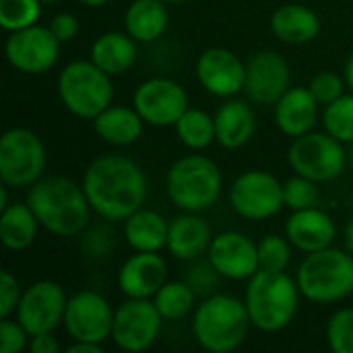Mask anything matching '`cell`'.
<instances>
[{
    "label": "cell",
    "mask_w": 353,
    "mask_h": 353,
    "mask_svg": "<svg viewBox=\"0 0 353 353\" xmlns=\"http://www.w3.org/2000/svg\"><path fill=\"white\" fill-rule=\"evenodd\" d=\"M87 201L101 219L124 221L147 199V178L141 165L124 155H103L89 163L83 174Z\"/></svg>",
    "instance_id": "1"
},
{
    "label": "cell",
    "mask_w": 353,
    "mask_h": 353,
    "mask_svg": "<svg viewBox=\"0 0 353 353\" xmlns=\"http://www.w3.org/2000/svg\"><path fill=\"white\" fill-rule=\"evenodd\" d=\"M27 203L39 225L58 238H72L81 234L93 211L83 186L62 176L39 178L31 186Z\"/></svg>",
    "instance_id": "2"
},
{
    "label": "cell",
    "mask_w": 353,
    "mask_h": 353,
    "mask_svg": "<svg viewBox=\"0 0 353 353\" xmlns=\"http://www.w3.org/2000/svg\"><path fill=\"white\" fill-rule=\"evenodd\" d=\"M300 288L285 271L259 269L246 288V308L252 327L265 333H277L285 329L300 304Z\"/></svg>",
    "instance_id": "3"
},
{
    "label": "cell",
    "mask_w": 353,
    "mask_h": 353,
    "mask_svg": "<svg viewBox=\"0 0 353 353\" xmlns=\"http://www.w3.org/2000/svg\"><path fill=\"white\" fill-rule=\"evenodd\" d=\"M252 327L246 302L234 296L215 294L199 304L192 319L196 343L211 353H230L238 350Z\"/></svg>",
    "instance_id": "4"
},
{
    "label": "cell",
    "mask_w": 353,
    "mask_h": 353,
    "mask_svg": "<svg viewBox=\"0 0 353 353\" xmlns=\"http://www.w3.org/2000/svg\"><path fill=\"white\" fill-rule=\"evenodd\" d=\"M223 178L217 163L205 155L180 157L165 176L170 201L188 213H201L219 201Z\"/></svg>",
    "instance_id": "5"
},
{
    "label": "cell",
    "mask_w": 353,
    "mask_h": 353,
    "mask_svg": "<svg viewBox=\"0 0 353 353\" xmlns=\"http://www.w3.org/2000/svg\"><path fill=\"white\" fill-rule=\"evenodd\" d=\"M298 288L314 304H333L353 294V254L339 248L310 252L298 269Z\"/></svg>",
    "instance_id": "6"
},
{
    "label": "cell",
    "mask_w": 353,
    "mask_h": 353,
    "mask_svg": "<svg viewBox=\"0 0 353 353\" xmlns=\"http://www.w3.org/2000/svg\"><path fill=\"white\" fill-rule=\"evenodd\" d=\"M58 97L62 105L85 120H95L112 105V74L101 70L93 60H74L58 74Z\"/></svg>",
    "instance_id": "7"
},
{
    "label": "cell",
    "mask_w": 353,
    "mask_h": 353,
    "mask_svg": "<svg viewBox=\"0 0 353 353\" xmlns=\"http://www.w3.org/2000/svg\"><path fill=\"white\" fill-rule=\"evenodd\" d=\"M46 147L29 128H10L0 139V180L12 188L33 186L46 170Z\"/></svg>",
    "instance_id": "8"
},
{
    "label": "cell",
    "mask_w": 353,
    "mask_h": 353,
    "mask_svg": "<svg viewBox=\"0 0 353 353\" xmlns=\"http://www.w3.org/2000/svg\"><path fill=\"white\" fill-rule=\"evenodd\" d=\"M288 161L298 176L314 182L335 180L345 168V149L339 139L329 132H306L294 139Z\"/></svg>",
    "instance_id": "9"
},
{
    "label": "cell",
    "mask_w": 353,
    "mask_h": 353,
    "mask_svg": "<svg viewBox=\"0 0 353 353\" xmlns=\"http://www.w3.org/2000/svg\"><path fill=\"white\" fill-rule=\"evenodd\" d=\"M232 209L250 221H263L281 211L283 184L269 172L250 170L238 176L230 188Z\"/></svg>",
    "instance_id": "10"
},
{
    "label": "cell",
    "mask_w": 353,
    "mask_h": 353,
    "mask_svg": "<svg viewBox=\"0 0 353 353\" xmlns=\"http://www.w3.org/2000/svg\"><path fill=\"white\" fill-rule=\"evenodd\" d=\"M163 316L155 302L145 298H128L114 312L112 341L124 352L139 353L149 350L161 333Z\"/></svg>",
    "instance_id": "11"
},
{
    "label": "cell",
    "mask_w": 353,
    "mask_h": 353,
    "mask_svg": "<svg viewBox=\"0 0 353 353\" xmlns=\"http://www.w3.org/2000/svg\"><path fill=\"white\" fill-rule=\"evenodd\" d=\"M132 108L149 126H176V122L188 110V95L178 81L153 77L134 89Z\"/></svg>",
    "instance_id": "12"
},
{
    "label": "cell",
    "mask_w": 353,
    "mask_h": 353,
    "mask_svg": "<svg viewBox=\"0 0 353 353\" xmlns=\"http://www.w3.org/2000/svg\"><path fill=\"white\" fill-rule=\"evenodd\" d=\"M60 46L62 41L52 33L50 27L31 25L8 35L4 54L14 70L25 74H41L58 62Z\"/></svg>",
    "instance_id": "13"
},
{
    "label": "cell",
    "mask_w": 353,
    "mask_h": 353,
    "mask_svg": "<svg viewBox=\"0 0 353 353\" xmlns=\"http://www.w3.org/2000/svg\"><path fill=\"white\" fill-rule=\"evenodd\" d=\"M114 312L116 310H112L110 302L101 294L83 290L68 298L62 325L72 341L103 343L105 339H112Z\"/></svg>",
    "instance_id": "14"
},
{
    "label": "cell",
    "mask_w": 353,
    "mask_h": 353,
    "mask_svg": "<svg viewBox=\"0 0 353 353\" xmlns=\"http://www.w3.org/2000/svg\"><path fill=\"white\" fill-rule=\"evenodd\" d=\"M66 304L68 300L64 290L56 281L41 279L23 292L17 308V321L31 337L39 333H54L56 327L64 323Z\"/></svg>",
    "instance_id": "15"
},
{
    "label": "cell",
    "mask_w": 353,
    "mask_h": 353,
    "mask_svg": "<svg viewBox=\"0 0 353 353\" xmlns=\"http://www.w3.org/2000/svg\"><path fill=\"white\" fill-rule=\"evenodd\" d=\"M292 70L288 60L273 50L256 52L246 64L244 91L252 103L275 105L292 87Z\"/></svg>",
    "instance_id": "16"
},
{
    "label": "cell",
    "mask_w": 353,
    "mask_h": 353,
    "mask_svg": "<svg viewBox=\"0 0 353 353\" xmlns=\"http://www.w3.org/2000/svg\"><path fill=\"white\" fill-rule=\"evenodd\" d=\"M207 259L221 277L232 281L250 279L261 269L259 244L240 232H223L215 236L207 250Z\"/></svg>",
    "instance_id": "17"
},
{
    "label": "cell",
    "mask_w": 353,
    "mask_h": 353,
    "mask_svg": "<svg viewBox=\"0 0 353 353\" xmlns=\"http://www.w3.org/2000/svg\"><path fill=\"white\" fill-rule=\"evenodd\" d=\"M196 77L215 97H234L244 91L246 64L228 48H209L196 60Z\"/></svg>",
    "instance_id": "18"
},
{
    "label": "cell",
    "mask_w": 353,
    "mask_h": 353,
    "mask_svg": "<svg viewBox=\"0 0 353 353\" xmlns=\"http://www.w3.org/2000/svg\"><path fill=\"white\" fill-rule=\"evenodd\" d=\"M168 283V263L157 252H137L124 261L118 288L126 298L151 300Z\"/></svg>",
    "instance_id": "19"
},
{
    "label": "cell",
    "mask_w": 353,
    "mask_h": 353,
    "mask_svg": "<svg viewBox=\"0 0 353 353\" xmlns=\"http://www.w3.org/2000/svg\"><path fill=\"white\" fill-rule=\"evenodd\" d=\"M285 236L298 250L310 254L329 248L337 236L335 221L319 207L294 211L285 223Z\"/></svg>",
    "instance_id": "20"
},
{
    "label": "cell",
    "mask_w": 353,
    "mask_h": 353,
    "mask_svg": "<svg viewBox=\"0 0 353 353\" xmlns=\"http://www.w3.org/2000/svg\"><path fill=\"white\" fill-rule=\"evenodd\" d=\"M319 105L321 103L308 87H290L275 103V124L283 134L298 139L314 128Z\"/></svg>",
    "instance_id": "21"
},
{
    "label": "cell",
    "mask_w": 353,
    "mask_h": 353,
    "mask_svg": "<svg viewBox=\"0 0 353 353\" xmlns=\"http://www.w3.org/2000/svg\"><path fill=\"white\" fill-rule=\"evenodd\" d=\"M211 242L213 236L209 223L199 217V213L184 211V215H178L170 223L165 246L178 261H196L203 252L209 250Z\"/></svg>",
    "instance_id": "22"
},
{
    "label": "cell",
    "mask_w": 353,
    "mask_h": 353,
    "mask_svg": "<svg viewBox=\"0 0 353 353\" xmlns=\"http://www.w3.org/2000/svg\"><path fill=\"white\" fill-rule=\"evenodd\" d=\"M256 128L252 105L242 99H228L215 114V141L225 149L244 147Z\"/></svg>",
    "instance_id": "23"
},
{
    "label": "cell",
    "mask_w": 353,
    "mask_h": 353,
    "mask_svg": "<svg viewBox=\"0 0 353 353\" xmlns=\"http://www.w3.org/2000/svg\"><path fill=\"white\" fill-rule=\"evenodd\" d=\"M143 124L145 120L134 108L114 105V103L93 120V128L97 137L114 147H126L137 143L143 134Z\"/></svg>",
    "instance_id": "24"
},
{
    "label": "cell",
    "mask_w": 353,
    "mask_h": 353,
    "mask_svg": "<svg viewBox=\"0 0 353 353\" xmlns=\"http://www.w3.org/2000/svg\"><path fill=\"white\" fill-rule=\"evenodd\" d=\"M271 29L277 39L283 43H308L321 31L319 14L302 4H285L279 6L271 17Z\"/></svg>",
    "instance_id": "25"
},
{
    "label": "cell",
    "mask_w": 353,
    "mask_h": 353,
    "mask_svg": "<svg viewBox=\"0 0 353 353\" xmlns=\"http://www.w3.org/2000/svg\"><path fill=\"white\" fill-rule=\"evenodd\" d=\"M168 19L163 0H134L124 12V27L137 43H151L165 33Z\"/></svg>",
    "instance_id": "26"
},
{
    "label": "cell",
    "mask_w": 353,
    "mask_h": 353,
    "mask_svg": "<svg viewBox=\"0 0 353 353\" xmlns=\"http://www.w3.org/2000/svg\"><path fill=\"white\" fill-rule=\"evenodd\" d=\"M170 223L151 209H139L124 219V238L134 252H159L168 244Z\"/></svg>",
    "instance_id": "27"
},
{
    "label": "cell",
    "mask_w": 353,
    "mask_h": 353,
    "mask_svg": "<svg viewBox=\"0 0 353 353\" xmlns=\"http://www.w3.org/2000/svg\"><path fill=\"white\" fill-rule=\"evenodd\" d=\"M91 60L112 77L122 74L137 62V41L128 33L108 31L93 41Z\"/></svg>",
    "instance_id": "28"
},
{
    "label": "cell",
    "mask_w": 353,
    "mask_h": 353,
    "mask_svg": "<svg viewBox=\"0 0 353 353\" xmlns=\"http://www.w3.org/2000/svg\"><path fill=\"white\" fill-rule=\"evenodd\" d=\"M39 221L29 203H12L0 215V240L8 250H25L37 238Z\"/></svg>",
    "instance_id": "29"
},
{
    "label": "cell",
    "mask_w": 353,
    "mask_h": 353,
    "mask_svg": "<svg viewBox=\"0 0 353 353\" xmlns=\"http://www.w3.org/2000/svg\"><path fill=\"white\" fill-rule=\"evenodd\" d=\"M174 128L180 143L192 151L207 149L215 141V118L196 108H188Z\"/></svg>",
    "instance_id": "30"
},
{
    "label": "cell",
    "mask_w": 353,
    "mask_h": 353,
    "mask_svg": "<svg viewBox=\"0 0 353 353\" xmlns=\"http://www.w3.org/2000/svg\"><path fill=\"white\" fill-rule=\"evenodd\" d=\"M196 292L186 281H168L155 296L153 302L163 321H180L194 308Z\"/></svg>",
    "instance_id": "31"
},
{
    "label": "cell",
    "mask_w": 353,
    "mask_h": 353,
    "mask_svg": "<svg viewBox=\"0 0 353 353\" xmlns=\"http://www.w3.org/2000/svg\"><path fill=\"white\" fill-rule=\"evenodd\" d=\"M323 124L325 130L341 143H353V91L325 105Z\"/></svg>",
    "instance_id": "32"
},
{
    "label": "cell",
    "mask_w": 353,
    "mask_h": 353,
    "mask_svg": "<svg viewBox=\"0 0 353 353\" xmlns=\"http://www.w3.org/2000/svg\"><path fill=\"white\" fill-rule=\"evenodd\" d=\"M41 0H0V27L8 33L37 25Z\"/></svg>",
    "instance_id": "33"
},
{
    "label": "cell",
    "mask_w": 353,
    "mask_h": 353,
    "mask_svg": "<svg viewBox=\"0 0 353 353\" xmlns=\"http://www.w3.org/2000/svg\"><path fill=\"white\" fill-rule=\"evenodd\" d=\"M319 182L304 178V176H294L283 184V201L285 207H290L292 211H300V209H308V207H316L319 203Z\"/></svg>",
    "instance_id": "34"
},
{
    "label": "cell",
    "mask_w": 353,
    "mask_h": 353,
    "mask_svg": "<svg viewBox=\"0 0 353 353\" xmlns=\"http://www.w3.org/2000/svg\"><path fill=\"white\" fill-rule=\"evenodd\" d=\"M290 240L281 238V236H267L259 242V261H261V269H269V271H285L292 259V248H290Z\"/></svg>",
    "instance_id": "35"
},
{
    "label": "cell",
    "mask_w": 353,
    "mask_h": 353,
    "mask_svg": "<svg viewBox=\"0 0 353 353\" xmlns=\"http://www.w3.org/2000/svg\"><path fill=\"white\" fill-rule=\"evenodd\" d=\"M327 339L335 353H353V308H341L331 316Z\"/></svg>",
    "instance_id": "36"
},
{
    "label": "cell",
    "mask_w": 353,
    "mask_h": 353,
    "mask_svg": "<svg viewBox=\"0 0 353 353\" xmlns=\"http://www.w3.org/2000/svg\"><path fill=\"white\" fill-rule=\"evenodd\" d=\"M345 79H341L339 74L335 72H329V70H323L319 72L312 81H310V91L312 95L316 97V101L321 105H329L333 103L335 99H339L343 95V89H345Z\"/></svg>",
    "instance_id": "37"
},
{
    "label": "cell",
    "mask_w": 353,
    "mask_h": 353,
    "mask_svg": "<svg viewBox=\"0 0 353 353\" xmlns=\"http://www.w3.org/2000/svg\"><path fill=\"white\" fill-rule=\"evenodd\" d=\"M219 273L215 271V267L211 265V261L207 259V263H194L188 269V277L186 283L196 292V296H209L213 292V288L219 281Z\"/></svg>",
    "instance_id": "38"
},
{
    "label": "cell",
    "mask_w": 353,
    "mask_h": 353,
    "mask_svg": "<svg viewBox=\"0 0 353 353\" xmlns=\"http://www.w3.org/2000/svg\"><path fill=\"white\" fill-rule=\"evenodd\" d=\"M29 333L19 321L2 319L0 323V353H21L27 347Z\"/></svg>",
    "instance_id": "39"
},
{
    "label": "cell",
    "mask_w": 353,
    "mask_h": 353,
    "mask_svg": "<svg viewBox=\"0 0 353 353\" xmlns=\"http://www.w3.org/2000/svg\"><path fill=\"white\" fill-rule=\"evenodd\" d=\"M23 290L19 279L10 271L0 273V316L8 319L12 312H17L19 302H21Z\"/></svg>",
    "instance_id": "40"
},
{
    "label": "cell",
    "mask_w": 353,
    "mask_h": 353,
    "mask_svg": "<svg viewBox=\"0 0 353 353\" xmlns=\"http://www.w3.org/2000/svg\"><path fill=\"white\" fill-rule=\"evenodd\" d=\"M48 27L52 29V33H54L62 43L72 41V39L79 35V19H77L72 12H58V14L50 21Z\"/></svg>",
    "instance_id": "41"
},
{
    "label": "cell",
    "mask_w": 353,
    "mask_h": 353,
    "mask_svg": "<svg viewBox=\"0 0 353 353\" xmlns=\"http://www.w3.org/2000/svg\"><path fill=\"white\" fill-rule=\"evenodd\" d=\"M29 352L31 353H58L60 352V343L56 341V337L52 333H39L33 335L29 341Z\"/></svg>",
    "instance_id": "42"
},
{
    "label": "cell",
    "mask_w": 353,
    "mask_h": 353,
    "mask_svg": "<svg viewBox=\"0 0 353 353\" xmlns=\"http://www.w3.org/2000/svg\"><path fill=\"white\" fill-rule=\"evenodd\" d=\"M68 353H103L101 343H89V341H74L66 347Z\"/></svg>",
    "instance_id": "43"
},
{
    "label": "cell",
    "mask_w": 353,
    "mask_h": 353,
    "mask_svg": "<svg viewBox=\"0 0 353 353\" xmlns=\"http://www.w3.org/2000/svg\"><path fill=\"white\" fill-rule=\"evenodd\" d=\"M345 83H347V87L353 91V54L347 58V62H345Z\"/></svg>",
    "instance_id": "44"
},
{
    "label": "cell",
    "mask_w": 353,
    "mask_h": 353,
    "mask_svg": "<svg viewBox=\"0 0 353 353\" xmlns=\"http://www.w3.org/2000/svg\"><path fill=\"white\" fill-rule=\"evenodd\" d=\"M345 246H347V252L353 254V219L347 223V228H345Z\"/></svg>",
    "instance_id": "45"
},
{
    "label": "cell",
    "mask_w": 353,
    "mask_h": 353,
    "mask_svg": "<svg viewBox=\"0 0 353 353\" xmlns=\"http://www.w3.org/2000/svg\"><path fill=\"white\" fill-rule=\"evenodd\" d=\"M77 2H81L83 6H89V8H97V6H103V4H108L110 0H77Z\"/></svg>",
    "instance_id": "46"
},
{
    "label": "cell",
    "mask_w": 353,
    "mask_h": 353,
    "mask_svg": "<svg viewBox=\"0 0 353 353\" xmlns=\"http://www.w3.org/2000/svg\"><path fill=\"white\" fill-rule=\"evenodd\" d=\"M165 4H178V2H186V0H163Z\"/></svg>",
    "instance_id": "47"
},
{
    "label": "cell",
    "mask_w": 353,
    "mask_h": 353,
    "mask_svg": "<svg viewBox=\"0 0 353 353\" xmlns=\"http://www.w3.org/2000/svg\"><path fill=\"white\" fill-rule=\"evenodd\" d=\"M43 4H52V2H58V0H41Z\"/></svg>",
    "instance_id": "48"
},
{
    "label": "cell",
    "mask_w": 353,
    "mask_h": 353,
    "mask_svg": "<svg viewBox=\"0 0 353 353\" xmlns=\"http://www.w3.org/2000/svg\"><path fill=\"white\" fill-rule=\"evenodd\" d=\"M350 159H352V165H353V149H352V153H350Z\"/></svg>",
    "instance_id": "49"
}]
</instances>
